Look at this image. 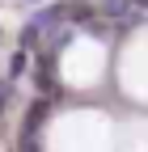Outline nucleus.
I'll list each match as a JSON object with an SVG mask.
<instances>
[{
	"mask_svg": "<svg viewBox=\"0 0 148 152\" xmlns=\"http://www.w3.org/2000/svg\"><path fill=\"white\" fill-rule=\"evenodd\" d=\"M106 17H123V21H136L140 9H136V0H106Z\"/></svg>",
	"mask_w": 148,
	"mask_h": 152,
	"instance_id": "f257e3e1",
	"label": "nucleus"
},
{
	"mask_svg": "<svg viewBox=\"0 0 148 152\" xmlns=\"http://www.w3.org/2000/svg\"><path fill=\"white\" fill-rule=\"evenodd\" d=\"M64 13H68V9H42V13H34L30 26H38V30H55V26L64 21Z\"/></svg>",
	"mask_w": 148,
	"mask_h": 152,
	"instance_id": "f03ea898",
	"label": "nucleus"
},
{
	"mask_svg": "<svg viewBox=\"0 0 148 152\" xmlns=\"http://www.w3.org/2000/svg\"><path fill=\"white\" fill-rule=\"evenodd\" d=\"M21 72H26V51H17L9 59V76H21Z\"/></svg>",
	"mask_w": 148,
	"mask_h": 152,
	"instance_id": "7ed1b4c3",
	"label": "nucleus"
},
{
	"mask_svg": "<svg viewBox=\"0 0 148 152\" xmlns=\"http://www.w3.org/2000/svg\"><path fill=\"white\" fill-rule=\"evenodd\" d=\"M0 110H4V85H0Z\"/></svg>",
	"mask_w": 148,
	"mask_h": 152,
	"instance_id": "20e7f679",
	"label": "nucleus"
},
{
	"mask_svg": "<svg viewBox=\"0 0 148 152\" xmlns=\"http://www.w3.org/2000/svg\"><path fill=\"white\" fill-rule=\"evenodd\" d=\"M30 4H42V0H30Z\"/></svg>",
	"mask_w": 148,
	"mask_h": 152,
	"instance_id": "39448f33",
	"label": "nucleus"
}]
</instances>
